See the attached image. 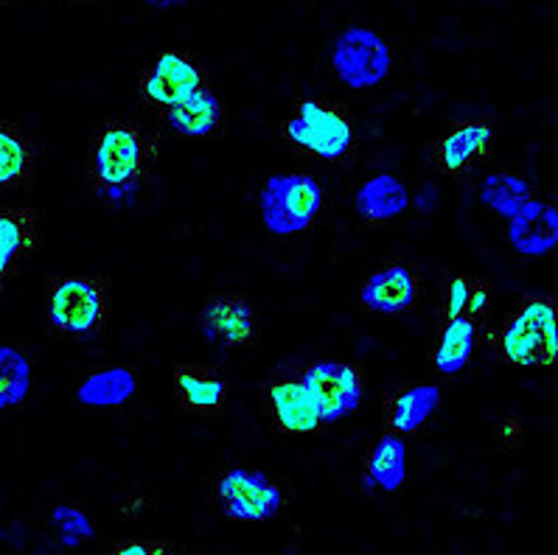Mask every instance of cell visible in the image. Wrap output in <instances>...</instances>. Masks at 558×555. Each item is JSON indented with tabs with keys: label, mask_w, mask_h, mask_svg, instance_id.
I'll return each mask as SVG.
<instances>
[{
	"label": "cell",
	"mask_w": 558,
	"mask_h": 555,
	"mask_svg": "<svg viewBox=\"0 0 558 555\" xmlns=\"http://www.w3.org/2000/svg\"><path fill=\"white\" fill-rule=\"evenodd\" d=\"M483 203L499 216H513L531 203V185L513 171H494L483 183Z\"/></svg>",
	"instance_id": "obj_25"
},
{
	"label": "cell",
	"mask_w": 558,
	"mask_h": 555,
	"mask_svg": "<svg viewBox=\"0 0 558 555\" xmlns=\"http://www.w3.org/2000/svg\"><path fill=\"white\" fill-rule=\"evenodd\" d=\"M51 522H53V528L60 530L62 542H65L68 547H76V544L87 542V539L93 536L90 519H87L85 514L76 508H65V505H62V508L53 510Z\"/></svg>",
	"instance_id": "obj_27"
},
{
	"label": "cell",
	"mask_w": 558,
	"mask_h": 555,
	"mask_svg": "<svg viewBox=\"0 0 558 555\" xmlns=\"http://www.w3.org/2000/svg\"><path fill=\"white\" fill-rule=\"evenodd\" d=\"M494 292L492 281L486 278H466V275H458L452 278L444 292V301H440V321H458V317H466V321L477 323L480 317H486L488 309H492Z\"/></svg>",
	"instance_id": "obj_22"
},
{
	"label": "cell",
	"mask_w": 558,
	"mask_h": 555,
	"mask_svg": "<svg viewBox=\"0 0 558 555\" xmlns=\"http://www.w3.org/2000/svg\"><path fill=\"white\" fill-rule=\"evenodd\" d=\"M492 342L508 365H553L558 360V303L542 294L519 301L494 328Z\"/></svg>",
	"instance_id": "obj_2"
},
{
	"label": "cell",
	"mask_w": 558,
	"mask_h": 555,
	"mask_svg": "<svg viewBox=\"0 0 558 555\" xmlns=\"http://www.w3.org/2000/svg\"><path fill=\"white\" fill-rule=\"evenodd\" d=\"M40 169V149L21 124H0V183L7 191H21L34 183Z\"/></svg>",
	"instance_id": "obj_17"
},
{
	"label": "cell",
	"mask_w": 558,
	"mask_h": 555,
	"mask_svg": "<svg viewBox=\"0 0 558 555\" xmlns=\"http://www.w3.org/2000/svg\"><path fill=\"white\" fill-rule=\"evenodd\" d=\"M110 555H169L163 542H119Z\"/></svg>",
	"instance_id": "obj_28"
},
{
	"label": "cell",
	"mask_w": 558,
	"mask_h": 555,
	"mask_svg": "<svg viewBox=\"0 0 558 555\" xmlns=\"http://www.w3.org/2000/svg\"><path fill=\"white\" fill-rule=\"evenodd\" d=\"M135 376L124 367H101L93 371L80 385V401L87 407H116L132 399Z\"/></svg>",
	"instance_id": "obj_24"
},
{
	"label": "cell",
	"mask_w": 558,
	"mask_h": 555,
	"mask_svg": "<svg viewBox=\"0 0 558 555\" xmlns=\"http://www.w3.org/2000/svg\"><path fill=\"white\" fill-rule=\"evenodd\" d=\"M356 214L362 225L379 228L408 208V189L393 174H376L356 191Z\"/></svg>",
	"instance_id": "obj_20"
},
{
	"label": "cell",
	"mask_w": 558,
	"mask_h": 555,
	"mask_svg": "<svg viewBox=\"0 0 558 555\" xmlns=\"http://www.w3.org/2000/svg\"><path fill=\"white\" fill-rule=\"evenodd\" d=\"M158 155V141L149 130L121 118L99 121L87 149V177L99 200L126 205L135 200Z\"/></svg>",
	"instance_id": "obj_1"
},
{
	"label": "cell",
	"mask_w": 558,
	"mask_h": 555,
	"mask_svg": "<svg viewBox=\"0 0 558 555\" xmlns=\"http://www.w3.org/2000/svg\"><path fill=\"white\" fill-rule=\"evenodd\" d=\"M205 82L199 62L189 53L166 51L160 53L144 73H141V101L149 110L166 112L169 107L180 105L191 93H197Z\"/></svg>",
	"instance_id": "obj_8"
},
{
	"label": "cell",
	"mask_w": 558,
	"mask_h": 555,
	"mask_svg": "<svg viewBox=\"0 0 558 555\" xmlns=\"http://www.w3.org/2000/svg\"><path fill=\"white\" fill-rule=\"evenodd\" d=\"M225 514L239 522H264L283 508V488L253 469H230L217 483Z\"/></svg>",
	"instance_id": "obj_7"
},
{
	"label": "cell",
	"mask_w": 558,
	"mask_h": 555,
	"mask_svg": "<svg viewBox=\"0 0 558 555\" xmlns=\"http://www.w3.org/2000/svg\"><path fill=\"white\" fill-rule=\"evenodd\" d=\"M174 401L189 415H219L228 405V382L214 367H174Z\"/></svg>",
	"instance_id": "obj_15"
},
{
	"label": "cell",
	"mask_w": 558,
	"mask_h": 555,
	"mask_svg": "<svg viewBox=\"0 0 558 555\" xmlns=\"http://www.w3.org/2000/svg\"><path fill=\"white\" fill-rule=\"evenodd\" d=\"M408 474V446L404 435L388 432L371 449L365 460V478L371 485H379L381 491H399Z\"/></svg>",
	"instance_id": "obj_23"
},
{
	"label": "cell",
	"mask_w": 558,
	"mask_h": 555,
	"mask_svg": "<svg viewBox=\"0 0 558 555\" xmlns=\"http://www.w3.org/2000/svg\"><path fill=\"white\" fill-rule=\"evenodd\" d=\"M0 405L14 407L26 399L28 393V379H32V367L28 360L21 351L14 348H3L0 351Z\"/></svg>",
	"instance_id": "obj_26"
},
{
	"label": "cell",
	"mask_w": 558,
	"mask_h": 555,
	"mask_svg": "<svg viewBox=\"0 0 558 555\" xmlns=\"http://www.w3.org/2000/svg\"><path fill=\"white\" fill-rule=\"evenodd\" d=\"M264 410L269 421L283 435H315L331 426L323 419L315 396L303 382L301 371L281 373L264 385Z\"/></svg>",
	"instance_id": "obj_6"
},
{
	"label": "cell",
	"mask_w": 558,
	"mask_h": 555,
	"mask_svg": "<svg viewBox=\"0 0 558 555\" xmlns=\"http://www.w3.org/2000/svg\"><path fill=\"white\" fill-rule=\"evenodd\" d=\"M43 225L46 214L34 208L0 210V273L14 275L43 248Z\"/></svg>",
	"instance_id": "obj_14"
},
{
	"label": "cell",
	"mask_w": 558,
	"mask_h": 555,
	"mask_svg": "<svg viewBox=\"0 0 558 555\" xmlns=\"http://www.w3.org/2000/svg\"><path fill=\"white\" fill-rule=\"evenodd\" d=\"M517 438H519V421L513 419V415H506V419H502V430H499V441H502V444H517Z\"/></svg>",
	"instance_id": "obj_29"
},
{
	"label": "cell",
	"mask_w": 558,
	"mask_h": 555,
	"mask_svg": "<svg viewBox=\"0 0 558 555\" xmlns=\"http://www.w3.org/2000/svg\"><path fill=\"white\" fill-rule=\"evenodd\" d=\"M438 387L435 385H404L390 393L385 401V426L396 435H413L433 419L438 407Z\"/></svg>",
	"instance_id": "obj_19"
},
{
	"label": "cell",
	"mask_w": 558,
	"mask_h": 555,
	"mask_svg": "<svg viewBox=\"0 0 558 555\" xmlns=\"http://www.w3.org/2000/svg\"><path fill=\"white\" fill-rule=\"evenodd\" d=\"M110 317V281L99 275H65L48 281V326L60 340H90Z\"/></svg>",
	"instance_id": "obj_3"
},
{
	"label": "cell",
	"mask_w": 558,
	"mask_h": 555,
	"mask_svg": "<svg viewBox=\"0 0 558 555\" xmlns=\"http://www.w3.org/2000/svg\"><path fill=\"white\" fill-rule=\"evenodd\" d=\"M474 337H477V323L458 317V321H440L438 334L433 340V365L440 373H460L472 362Z\"/></svg>",
	"instance_id": "obj_21"
},
{
	"label": "cell",
	"mask_w": 558,
	"mask_h": 555,
	"mask_svg": "<svg viewBox=\"0 0 558 555\" xmlns=\"http://www.w3.org/2000/svg\"><path fill=\"white\" fill-rule=\"evenodd\" d=\"M494 126L488 121H458L438 137L433 160L440 174L460 177L492 155Z\"/></svg>",
	"instance_id": "obj_12"
},
{
	"label": "cell",
	"mask_w": 558,
	"mask_h": 555,
	"mask_svg": "<svg viewBox=\"0 0 558 555\" xmlns=\"http://www.w3.org/2000/svg\"><path fill=\"white\" fill-rule=\"evenodd\" d=\"M421 278L404 262H390L360 289V303L368 314H404L415 306Z\"/></svg>",
	"instance_id": "obj_13"
},
{
	"label": "cell",
	"mask_w": 558,
	"mask_h": 555,
	"mask_svg": "<svg viewBox=\"0 0 558 555\" xmlns=\"http://www.w3.org/2000/svg\"><path fill=\"white\" fill-rule=\"evenodd\" d=\"M301 376L312 390V396H315L323 419L329 421V424L354 412L360 407L362 396H365V373L356 365L315 362V365L303 367Z\"/></svg>",
	"instance_id": "obj_10"
},
{
	"label": "cell",
	"mask_w": 558,
	"mask_h": 555,
	"mask_svg": "<svg viewBox=\"0 0 558 555\" xmlns=\"http://www.w3.org/2000/svg\"><path fill=\"white\" fill-rule=\"evenodd\" d=\"M3 3H9V0H3Z\"/></svg>",
	"instance_id": "obj_31"
},
{
	"label": "cell",
	"mask_w": 558,
	"mask_h": 555,
	"mask_svg": "<svg viewBox=\"0 0 558 555\" xmlns=\"http://www.w3.org/2000/svg\"><path fill=\"white\" fill-rule=\"evenodd\" d=\"M323 205V191L310 171L272 174L262 189L264 228L276 236H292L315 222Z\"/></svg>",
	"instance_id": "obj_5"
},
{
	"label": "cell",
	"mask_w": 558,
	"mask_h": 555,
	"mask_svg": "<svg viewBox=\"0 0 558 555\" xmlns=\"http://www.w3.org/2000/svg\"><path fill=\"white\" fill-rule=\"evenodd\" d=\"M281 132L298 152L320 160H342L354 149V118L337 101L306 98L283 121Z\"/></svg>",
	"instance_id": "obj_4"
},
{
	"label": "cell",
	"mask_w": 558,
	"mask_h": 555,
	"mask_svg": "<svg viewBox=\"0 0 558 555\" xmlns=\"http://www.w3.org/2000/svg\"><path fill=\"white\" fill-rule=\"evenodd\" d=\"M205 340L225 348H244L258 337L256 309L242 294H214L199 309Z\"/></svg>",
	"instance_id": "obj_11"
},
{
	"label": "cell",
	"mask_w": 558,
	"mask_h": 555,
	"mask_svg": "<svg viewBox=\"0 0 558 555\" xmlns=\"http://www.w3.org/2000/svg\"><path fill=\"white\" fill-rule=\"evenodd\" d=\"M331 65L349 87L379 85L390 71V48L371 28H349L337 37Z\"/></svg>",
	"instance_id": "obj_9"
},
{
	"label": "cell",
	"mask_w": 558,
	"mask_h": 555,
	"mask_svg": "<svg viewBox=\"0 0 558 555\" xmlns=\"http://www.w3.org/2000/svg\"><path fill=\"white\" fill-rule=\"evenodd\" d=\"M146 3H151V7H158V9H171V7H180V3H185V0H146Z\"/></svg>",
	"instance_id": "obj_30"
},
{
	"label": "cell",
	"mask_w": 558,
	"mask_h": 555,
	"mask_svg": "<svg viewBox=\"0 0 558 555\" xmlns=\"http://www.w3.org/2000/svg\"><path fill=\"white\" fill-rule=\"evenodd\" d=\"M160 118L180 137H214L225 126V101L210 87H199L180 105L160 112Z\"/></svg>",
	"instance_id": "obj_16"
},
{
	"label": "cell",
	"mask_w": 558,
	"mask_h": 555,
	"mask_svg": "<svg viewBox=\"0 0 558 555\" xmlns=\"http://www.w3.org/2000/svg\"><path fill=\"white\" fill-rule=\"evenodd\" d=\"M511 244L522 255H542L550 253L558 244V208L547 203H531L519 214L511 216Z\"/></svg>",
	"instance_id": "obj_18"
}]
</instances>
